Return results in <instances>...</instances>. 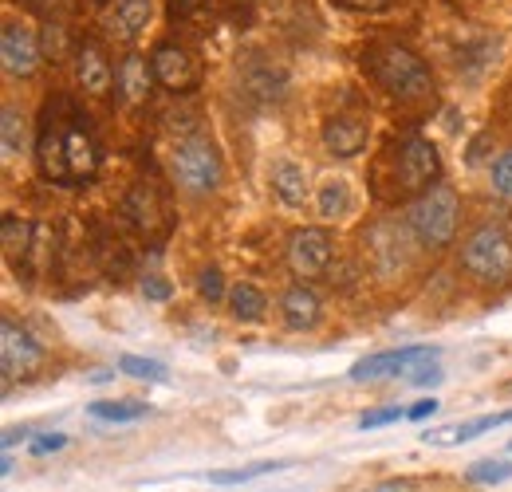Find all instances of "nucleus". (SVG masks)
<instances>
[{
    "mask_svg": "<svg viewBox=\"0 0 512 492\" xmlns=\"http://www.w3.org/2000/svg\"><path fill=\"white\" fill-rule=\"evenodd\" d=\"M197 296L205 300V304H221L225 300V276H221V268H201V276H197Z\"/></svg>",
    "mask_w": 512,
    "mask_h": 492,
    "instance_id": "c85d7f7f",
    "label": "nucleus"
},
{
    "mask_svg": "<svg viewBox=\"0 0 512 492\" xmlns=\"http://www.w3.org/2000/svg\"><path fill=\"white\" fill-rule=\"evenodd\" d=\"M434 410H438V398H422L418 406H410V410H406V418H414V422H422V418H430Z\"/></svg>",
    "mask_w": 512,
    "mask_h": 492,
    "instance_id": "4c0bfd02",
    "label": "nucleus"
},
{
    "mask_svg": "<svg viewBox=\"0 0 512 492\" xmlns=\"http://www.w3.org/2000/svg\"><path fill=\"white\" fill-rule=\"evenodd\" d=\"M142 296L154 300V304H166V300H170V284H166L162 276H146V280H142Z\"/></svg>",
    "mask_w": 512,
    "mask_h": 492,
    "instance_id": "72a5a7b5",
    "label": "nucleus"
},
{
    "mask_svg": "<svg viewBox=\"0 0 512 492\" xmlns=\"http://www.w3.org/2000/svg\"><path fill=\"white\" fill-rule=\"evenodd\" d=\"M150 71H154V83L166 87V91H174V95H186V91H193L201 83L197 60H193L182 44H170V40L150 52Z\"/></svg>",
    "mask_w": 512,
    "mask_h": 492,
    "instance_id": "1a4fd4ad",
    "label": "nucleus"
},
{
    "mask_svg": "<svg viewBox=\"0 0 512 492\" xmlns=\"http://www.w3.org/2000/svg\"><path fill=\"white\" fill-rule=\"evenodd\" d=\"M170 174H174V182L182 185L186 193L205 197V193H217L221 189L225 166H221L217 146L205 134H182L170 146Z\"/></svg>",
    "mask_w": 512,
    "mask_h": 492,
    "instance_id": "20e7f679",
    "label": "nucleus"
},
{
    "mask_svg": "<svg viewBox=\"0 0 512 492\" xmlns=\"http://www.w3.org/2000/svg\"><path fill=\"white\" fill-rule=\"evenodd\" d=\"M371 492H410V481H383V485H375Z\"/></svg>",
    "mask_w": 512,
    "mask_h": 492,
    "instance_id": "ea45409f",
    "label": "nucleus"
},
{
    "mask_svg": "<svg viewBox=\"0 0 512 492\" xmlns=\"http://www.w3.org/2000/svg\"><path fill=\"white\" fill-rule=\"evenodd\" d=\"M276 469H284V461H256L245 469H217V473H209V481L213 485H241V481H256L264 473H276Z\"/></svg>",
    "mask_w": 512,
    "mask_h": 492,
    "instance_id": "bb28decb",
    "label": "nucleus"
},
{
    "mask_svg": "<svg viewBox=\"0 0 512 492\" xmlns=\"http://www.w3.org/2000/svg\"><path fill=\"white\" fill-rule=\"evenodd\" d=\"M335 4L347 12H383L390 0H335Z\"/></svg>",
    "mask_w": 512,
    "mask_h": 492,
    "instance_id": "c9c22d12",
    "label": "nucleus"
},
{
    "mask_svg": "<svg viewBox=\"0 0 512 492\" xmlns=\"http://www.w3.org/2000/svg\"><path fill=\"white\" fill-rule=\"evenodd\" d=\"M457 197L446 185H434L410 205V229L426 248H446L457 237Z\"/></svg>",
    "mask_w": 512,
    "mask_h": 492,
    "instance_id": "423d86ee",
    "label": "nucleus"
},
{
    "mask_svg": "<svg viewBox=\"0 0 512 492\" xmlns=\"http://www.w3.org/2000/svg\"><path fill=\"white\" fill-rule=\"evenodd\" d=\"M0 142H4V154L12 158V154H20L24 146H28V126H24V115L8 103L4 111H0Z\"/></svg>",
    "mask_w": 512,
    "mask_h": 492,
    "instance_id": "393cba45",
    "label": "nucleus"
},
{
    "mask_svg": "<svg viewBox=\"0 0 512 492\" xmlns=\"http://www.w3.org/2000/svg\"><path fill=\"white\" fill-rule=\"evenodd\" d=\"M119 209H123V217H127L130 229H134L138 237H146V241H166L170 229H174V213H170V205L158 197L154 185H146V182L130 185Z\"/></svg>",
    "mask_w": 512,
    "mask_h": 492,
    "instance_id": "0eeeda50",
    "label": "nucleus"
},
{
    "mask_svg": "<svg viewBox=\"0 0 512 492\" xmlns=\"http://www.w3.org/2000/svg\"><path fill=\"white\" fill-rule=\"evenodd\" d=\"M398 418H402L398 406H383V410L363 414V418H359V430H379V426H390V422H398Z\"/></svg>",
    "mask_w": 512,
    "mask_h": 492,
    "instance_id": "473e14b6",
    "label": "nucleus"
},
{
    "mask_svg": "<svg viewBox=\"0 0 512 492\" xmlns=\"http://www.w3.org/2000/svg\"><path fill=\"white\" fill-rule=\"evenodd\" d=\"M469 477L481 481V485H501L512 477V461H481V465L469 469Z\"/></svg>",
    "mask_w": 512,
    "mask_h": 492,
    "instance_id": "c756f323",
    "label": "nucleus"
},
{
    "mask_svg": "<svg viewBox=\"0 0 512 492\" xmlns=\"http://www.w3.org/2000/svg\"><path fill=\"white\" fill-rule=\"evenodd\" d=\"M150 79H154V71L146 67V60L130 52L127 60L119 63V87H115V91H119L127 103H142L146 91H150Z\"/></svg>",
    "mask_w": 512,
    "mask_h": 492,
    "instance_id": "4be33fe9",
    "label": "nucleus"
},
{
    "mask_svg": "<svg viewBox=\"0 0 512 492\" xmlns=\"http://www.w3.org/2000/svg\"><path fill=\"white\" fill-rule=\"evenodd\" d=\"M406 378H410V382H418V386H430V382H442V370L430 367V363H422L418 370H410Z\"/></svg>",
    "mask_w": 512,
    "mask_h": 492,
    "instance_id": "e433bc0d",
    "label": "nucleus"
},
{
    "mask_svg": "<svg viewBox=\"0 0 512 492\" xmlns=\"http://www.w3.org/2000/svg\"><path fill=\"white\" fill-rule=\"evenodd\" d=\"M280 308H284L288 327H296V331H308V327H316V323H320V296H316L312 288H304V284L288 288Z\"/></svg>",
    "mask_w": 512,
    "mask_h": 492,
    "instance_id": "412c9836",
    "label": "nucleus"
},
{
    "mask_svg": "<svg viewBox=\"0 0 512 492\" xmlns=\"http://www.w3.org/2000/svg\"><path fill=\"white\" fill-rule=\"evenodd\" d=\"M331 256H335V245L323 229H296L288 237V264L300 280H316L331 268Z\"/></svg>",
    "mask_w": 512,
    "mask_h": 492,
    "instance_id": "9d476101",
    "label": "nucleus"
},
{
    "mask_svg": "<svg viewBox=\"0 0 512 492\" xmlns=\"http://www.w3.org/2000/svg\"><path fill=\"white\" fill-rule=\"evenodd\" d=\"M119 370L130 374V378H146V382H166V378H170V370L162 367L158 359H142V355H123V359H119Z\"/></svg>",
    "mask_w": 512,
    "mask_h": 492,
    "instance_id": "cd10ccee",
    "label": "nucleus"
},
{
    "mask_svg": "<svg viewBox=\"0 0 512 492\" xmlns=\"http://www.w3.org/2000/svg\"><path fill=\"white\" fill-rule=\"evenodd\" d=\"M390 182H394V197H422L434 185H442V158L438 146L422 134H406L390 146Z\"/></svg>",
    "mask_w": 512,
    "mask_h": 492,
    "instance_id": "7ed1b4c3",
    "label": "nucleus"
},
{
    "mask_svg": "<svg viewBox=\"0 0 512 492\" xmlns=\"http://www.w3.org/2000/svg\"><path fill=\"white\" fill-rule=\"evenodd\" d=\"M0 241H4V256H8V264H12V268H16V276H20V272L28 268L32 248H36V229H32V221H24V217H16V213H4Z\"/></svg>",
    "mask_w": 512,
    "mask_h": 492,
    "instance_id": "f3484780",
    "label": "nucleus"
},
{
    "mask_svg": "<svg viewBox=\"0 0 512 492\" xmlns=\"http://www.w3.org/2000/svg\"><path fill=\"white\" fill-rule=\"evenodd\" d=\"M461 268L481 288H505L512 280V237L501 225H481L461 248Z\"/></svg>",
    "mask_w": 512,
    "mask_h": 492,
    "instance_id": "39448f33",
    "label": "nucleus"
},
{
    "mask_svg": "<svg viewBox=\"0 0 512 492\" xmlns=\"http://www.w3.org/2000/svg\"><path fill=\"white\" fill-rule=\"evenodd\" d=\"M438 359V347H402V351H383V355H371L363 359L359 367H351L355 382H375V378H390V374H410L414 363H434Z\"/></svg>",
    "mask_w": 512,
    "mask_h": 492,
    "instance_id": "ddd939ff",
    "label": "nucleus"
},
{
    "mask_svg": "<svg viewBox=\"0 0 512 492\" xmlns=\"http://www.w3.org/2000/svg\"><path fill=\"white\" fill-rule=\"evenodd\" d=\"M64 445H67L64 433H40V437H32V453H36V457L56 453V449H64Z\"/></svg>",
    "mask_w": 512,
    "mask_h": 492,
    "instance_id": "f704fd0d",
    "label": "nucleus"
},
{
    "mask_svg": "<svg viewBox=\"0 0 512 492\" xmlns=\"http://www.w3.org/2000/svg\"><path fill=\"white\" fill-rule=\"evenodd\" d=\"M36 162L52 185H87L99 174L103 150L95 126L71 95H48L36 123Z\"/></svg>",
    "mask_w": 512,
    "mask_h": 492,
    "instance_id": "f257e3e1",
    "label": "nucleus"
},
{
    "mask_svg": "<svg viewBox=\"0 0 512 492\" xmlns=\"http://www.w3.org/2000/svg\"><path fill=\"white\" fill-rule=\"evenodd\" d=\"M367 138H371V123L359 115V111H339L323 123V146L327 154L335 158H355L367 150Z\"/></svg>",
    "mask_w": 512,
    "mask_h": 492,
    "instance_id": "f8f14e48",
    "label": "nucleus"
},
{
    "mask_svg": "<svg viewBox=\"0 0 512 492\" xmlns=\"http://www.w3.org/2000/svg\"><path fill=\"white\" fill-rule=\"evenodd\" d=\"M64 48H67L64 28H60V20H52V24L44 28V40H40V52H44L48 60H64Z\"/></svg>",
    "mask_w": 512,
    "mask_h": 492,
    "instance_id": "7c9ffc66",
    "label": "nucleus"
},
{
    "mask_svg": "<svg viewBox=\"0 0 512 492\" xmlns=\"http://www.w3.org/2000/svg\"><path fill=\"white\" fill-rule=\"evenodd\" d=\"M229 311L241 319V323H256V319H264V311H268V296L253 288V284H237L233 292H229Z\"/></svg>",
    "mask_w": 512,
    "mask_h": 492,
    "instance_id": "b1692460",
    "label": "nucleus"
},
{
    "mask_svg": "<svg viewBox=\"0 0 512 492\" xmlns=\"http://www.w3.org/2000/svg\"><path fill=\"white\" fill-rule=\"evenodd\" d=\"M201 4H205V0H170L174 12H193V8H201Z\"/></svg>",
    "mask_w": 512,
    "mask_h": 492,
    "instance_id": "a19ab883",
    "label": "nucleus"
},
{
    "mask_svg": "<svg viewBox=\"0 0 512 492\" xmlns=\"http://www.w3.org/2000/svg\"><path fill=\"white\" fill-rule=\"evenodd\" d=\"M245 87L253 91L260 103H276V99H284V91H288V75H284L276 63L256 60L245 67Z\"/></svg>",
    "mask_w": 512,
    "mask_h": 492,
    "instance_id": "6ab92c4d",
    "label": "nucleus"
},
{
    "mask_svg": "<svg viewBox=\"0 0 512 492\" xmlns=\"http://www.w3.org/2000/svg\"><path fill=\"white\" fill-rule=\"evenodd\" d=\"M493 189L497 193H505V197H512V150H505L497 162H493Z\"/></svg>",
    "mask_w": 512,
    "mask_h": 492,
    "instance_id": "2f4dec72",
    "label": "nucleus"
},
{
    "mask_svg": "<svg viewBox=\"0 0 512 492\" xmlns=\"http://www.w3.org/2000/svg\"><path fill=\"white\" fill-rule=\"evenodd\" d=\"M40 367H44V347L20 323L4 319L0 323V370H4V386L28 382Z\"/></svg>",
    "mask_w": 512,
    "mask_h": 492,
    "instance_id": "6e6552de",
    "label": "nucleus"
},
{
    "mask_svg": "<svg viewBox=\"0 0 512 492\" xmlns=\"http://www.w3.org/2000/svg\"><path fill=\"white\" fill-rule=\"evenodd\" d=\"M316 205H320L323 221H339V217H347L351 205H355L351 185L343 182V178H327V182L320 185V193H316Z\"/></svg>",
    "mask_w": 512,
    "mask_h": 492,
    "instance_id": "5701e85b",
    "label": "nucleus"
},
{
    "mask_svg": "<svg viewBox=\"0 0 512 492\" xmlns=\"http://www.w3.org/2000/svg\"><path fill=\"white\" fill-rule=\"evenodd\" d=\"M505 422H512V410L485 414V418H473V422H461V426H446V430H426L422 441H426V445H465V441L481 437V433L493 430V426H505Z\"/></svg>",
    "mask_w": 512,
    "mask_h": 492,
    "instance_id": "a211bd4d",
    "label": "nucleus"
},
{
    "mask_svg": "<svg viewBox=\"0 0 512 492\" xmlns=\"http://www.w3.org/2000/svg\"><path fill=\"white\" fill-rule=\"evenodd\" d=\"M32 4H36V8H44V12H56L64 0H32Z\"/></svg>",
    "mask_w": 512,
    "mask_h": 492,
    "instance_id": "79ce46f5",
    "label": "nucleus"
},
{
    "mask_svg": "<svg viewBox=\"0 0 512 492\" xmlns=\"http://www.w3.org/2000/svg\"><path fill=\"white\" fill-rule=\"evenodd\" d=\"M367 75L383 87L390 99L398 103H418L426 95H434V75L422 63V56H414L402 44H371L363 56Z\"/></svg>",
    "mask_w": 512,
    "mask_h": 492,
    "instance_id": "f03ea898",
    "label": "nucleus"
},
{
    "mask_svg": "<svg viewBox=\"0 0 512 492\" xmlns=\"http://www.w3.org/2000/svg\"><path fill=\"white\" fill-rule=\"evenodd\" d=\"M367 252H371V260H375L379 272H398V268L410 264L406 237H402V229L390 225V221H379V225L367 233Z\"/></svg>",
    "mask_w": 512,
    "mask_h": 492,
    "instance_id": "dca6fc26",
    "label": "nucleus"
},
{
    "mask_svg": "<svg viewBox=\"0 0 512 492\" xmlns=\"http://www.w3.org/2000/svg\"><path fill=\"white\" fill-rule=\"evenodd\" d=\"M268 185H272V193H276L284 205H304V201H308V174H304V166H296V162H276V166L268 170Z\"/></svg>",
    "mask_w": 512,
    "mask_h": 492,
    "instance_id": "aec40b11",
    "label": "nucleus"
},
{
    "mask_svg": "<svg viewBox=\"0 0 512 492\" xmlns=\"http://www.w3.org/2000/svg\"><path fill=\"white\" fill-rule=\"evenodd\" d=\"M150 20H154V0H111V8L103 16V32L119 44H130L146 32Z\"/></svg>",
    "mask_w": 512,
    "mask_h": 492,
    "instance_id": "2eb2a0df",
    "label": "nucleus"
},
{
    "mask_svg": "<svg viewBox=\"0 0 512 492\" xmlns=\"http://www.w3.org/2000/svg\"><path fill=\"white\" fill-rule=\"evenodd\" d=\"M75 79L83 83L87 95H107L111 87H119V71L111 67L107 52L95 40H83L75 48Z\"/></svg>",
    "mask_w": 512,
    "mask_h": 492,
    "instance_id": "4468645a",
    "label": "nucleus"
},
{
    "mask_svg": "<svg viewBox=\"0 0 512 492\" xmlns=\"http://www.w3.org/2000/svg\"><path fill=\"white\" fill-rule=\"evenodd\" d=\"M28 437H32V430H28V426H12V430L4 433V449H12L16 441H28Z\"/></svg>",
    "mask_w": 512,
    "mask_h": 492,
    "instance_id": "58836bf2",
    "label": "nucleus"
},
{
    "mask_svg": "<svg viewBox=\"0 0 512 492\" xmlns=\"http://www.w3.org/2000/svg\"><path fill=\"white\" fill-rule=\"evenodd\" d=\"M40 44L32 36V28L24 20H4V32H0V60H4V71L16 75V79H28L40 63Z\"/></svg>",
    "mask_w": 512,
    "mask_h": 492,
    "instance_id": "9b49d317",
    "label": "nucleus"
},
{
    "mask_svg": "<svg viewBox=\"0 0 512 492\" xmlns=\"http://www.w3.org/2000/svg\"><path fill=\"white\" fill-rule=\"evenodd\" d=\"M91 418H103V422H138L146 418V402H91Z\"/></svg>",
    "mask_w": 512,
    "mask_h": 492,
    "instance_id": "a878e982",
    "label": "nucleus"
}]
</instances>
